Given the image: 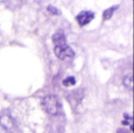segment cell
<instances>
[{
	"mask_svg": "<svg viewBox=\"0 0 134 133\" xmlns=\"http://www.w3.org/2000/svg\"><path fill=\"white\" fill-rule=\"evenodd\" d=\"M43 109L50 115H58L62 110V104L59 98L55 95H49L44 98L42 102Z\"/></svg>",
	"mask_w": 134,
	"mask_h": 133,
	"instance_id": "1",
	"label": "cell"
},
{
	"mask_svg": "<svg viewBox=\"0 0 134 133\" xmlns=\"http://www.w3.org/2000/svg\"><path fill=\"white\" fill-rule=\"evenodd\" d=\"M54 53L55 55L61 60H67V59H71L74 57V51L72 50L67 44L64 45H59L55 46L54 48Z\"/></svg>",
	"mask_w": 134,
	"mask_h": 133,
	"instance_id": "2",
	"label": "cell"
},
{
	"mask_svg": "<svg viewBox=\"0 0 134 133\" xmlns=\"http://www.w3.org/2000/svg\"><path fill=\"white\" fill-rule=\"evenodd\" d=\"M93 18H94V13L92 11H87V10L81 11L75 17L76 21L78 23V25H80V26H83V25H87L88 23L92 21Z\"/></svg>",
	"mask_w": 134,
	"mask_h": 133,
	"instance_id": "3",
	"label": "cell"
},
{
	"mask_svg": "<svg viewBox=\"0 0 134 133\" xmlns=\"http://www.w3.org/2000/svg\"><path fill=\"white\" fill-rule=\"evenodd\" d=\"M52 39H53V43L55 44V46H59V45H64V44H67L65 35H64V33H63L62 31H59V32L54 34Z\"/></svg>",
	"mask_w": 134,
	"mask_h": 133,
	"instance_id": "4",
	"label": "cell"
},
{
	"mask_svg": "<svg viewBox=\"0 0 134 133\" xmlns=\"http://www.w3.org/2000/svg\"><path fill=\"white\" fill-rule=\"evenodd\" d=\"M0 124L5 129H10L13 126V120L8 115H2L0 118Z\"/></svg>",
	"mask_w": 134,
	"mask_h": 133,
	"instance_id": "5",
	"label": "cell"
},
{
	"mask_svg": "<svg viewBox=\"0 0 134 133\" xmlns=\"http://www.w3.org/2000/svg\"><path fill=\"white\" fill-rule=\"evenodd\" d=\"M118 7H119V5H115V6H112V7H110V8L106 9L104 12H103V18L104 19H110L111 17H112V15L114 14V11L116 10V9H118Z\"/></svg>",
	"mask_w": 134,
	"mask_h": 133,
	"instance_id": "6",
	"label": "cell"
},
{
	"mask_svg": "<svg viewBox=\"0 0 134 133\" xmlns=\"http://www.w3.org/2000/svg\"><path fill=\"white\" fill-rule=\"evenodd\" d=\"M123 83L127 88L129 90H132V86H133V83H132V74L127 75L125 77V79L123 80Z\"/></svg>",
	"mask_w": 134,
	"mask_h": 133,
	"instance_id": "7",
	"label": "cell"
},
{
	"mask_svg": "<svg viewBox=\"0 0 134 133\" xmlns=\"http://www.w3.org/2000/svg\"><path fill=\"white\" fill-rule=\"evenodd\" d=\"M62 83H63V85H65V86H71V85H74V84H75L76 80L73 76H69V77L65 78Z\"/></svg>",
	"mask_w": 134,
	"mask_h": 133,
	"instance_id": "8",
	"label": "cell"
},
{
	"mask_svg": "<svg viewBox=\"0 0 134 133\" xmlns=\"http://www.w3.org/2000/svg\"><path fill=\"white\" fill-rule=\"evenodd\" d=\"M48 10L50 11L52 14H55V15H58V14L61 13V12H60V10L57 9L56 7H54L53 5H49V6H48Z\"/></svg>",
	"mask_w": 134,
	"mask_h": 133,
	"instance_id": "9",
	"label": "cell"
},
{
	"mask_svg": "<svg viewBox=\"0 0 134 133\" xmlns=\"http://www.w3.org/2000/svg\"><path fill=\"white\" fill-rule=\"evenodd\" d=\"M118 133H128V132H127V131H125V130L122 128V129H119V130H118Z\"/></svg>",
	"mask_w": 134,
	"mask_h": 133,
	"instance_id": "10",
	"label": "cell"
}]
</instances>
